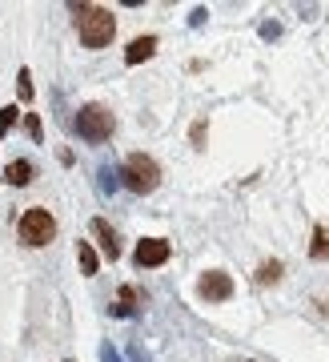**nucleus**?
I'll list each match as a JSON object with an SVG mask.
<instances>
[{
	"label": "nucleus",
	"instance_id": "f257e3e1",
	"mask_svg": "<svg viewBox=\"0 0 329 362\" xmlns=\"http://www.w3.org/2000/svg\"><path fill=\"white\" fill-rule=\"evenodd\" d=\"M73 25H76V37L85 40L89 49H104L116 33L113 13L101 8V4H73Z\"/></svg>",
	"mask_w": 329,
	"mask_h": 362
},
{
	"label": "nucleus",
	"instance_id": "f03ea898",
	"mask_svg": "<svg viewBox=\"0 0 329 362\" xmlns=\"http://www.w3.org/2000/svg\"><path fill=\"white\" fill-rule=\"evenodd\" d=\"M121 181H125V189H133V194H152L161 185V165L145 153H133L121 165Z\"/></svg>",
	"mask_w": 329,
	"mask_h": 362
},
{
	"label": "nucleus",
	"instance_id": "7ed1b4c3",
	"mask_svg": "<svg viewBox=\"0 0 329 362\" xmlns=\"http://www.w3.org/2000/svg\"><path fill=\"white\" fill-rule=\"evenodd\" d=\"M76 133L92 145L109 141V137H113V113H109L104 105H85L80 117H76Z\"/></svg>",
	"mask_w": 329,
	"mask_h": 362
},
{
	"label": "nucleus",
	"instance_id": "20e7f679",
	"mask_svg": "<svg viewBox=\"0 0 329 362\" xmlns=\"http://www.w3.org/2000/svg\"><path fill=\"white\" fill-rule=\"evenodd\" d=\"M56 238V221H52L49 209H28L20 218V242L25 246H49Z\"/></svg>",
	"mask_w": 329,
	"mask_h": 362
},
{
	"label": "nucleus",
	"instance_id": "39448f33",
	"mask_svg": "<svg viewBox=\"0 0 329 362\" xmlns=\"http://www.w3.org/2000/svg\"><path fill=\"white\" fill-rule=\"evenodd\" d=\"M197 294L209 298V302H225V298L233 294V278H229V274H221V270H209L201 282H197Z\"/></svg>",
	"mask_w": 329,
	"mask_h": 362
},
{
	"label": "nucleus",
	"instance_id": "423d86ee",
	"mask_svg": "<svg viewBox=\"0 0 329 362\" xmlns=\"http://www.w3.org/2000/svg\"><path fill=\"white\" fill-rule=\"evenodd\" d=\"M133 262L137 266H161V262H169V242L164 238H145L137 246V254H133Z\"/></svg>",
	"mask_w": 329,
	"mask_h": 362
},
{
	"label": "nucleus",
	"instance_id": "0eeeda50",
	"mask_svg": "<svg viewBox=\"0 0 329 362\" xmlns=\"http://www.w3.org/2000/svg\"><path fill=\"white\" fill-rule=\"evenodd\" d=\"M92 233H97V238H101V250L104 254H109V258H121V242H116V233H113V226H109V221L104 218H92Z\"/></svg>",
	"mask_w": 329,
	"mask_h": 362
},
{
	"label": "nucleus",
	"instance_id": "6e6552de",
	"mask_svg": "<svg viewBox=\"0 0 329 362\" xmlns=\"http://www.w3.org/2000/svg\"><path fill=\"white\" fill-rule=\"evenodd\" d=\"M152 52H157V37H137L125 49V61H128V65H140V61H149Z\"/></svg>",
	"mask_w": 329,
	"mask_h": 362
},
{
	"label": "nucleus",
	"instance_id": "1a4fd4ad",
	"mask_svg": "<svg viewBox=\"0 0 329 362\" xmlns=\"http://www.w3.org/2000/svg\"><path fill=\"white\" fill-rule=\"evenodd\" d=\"M4 181H8V185H28V181H32V161L16 157L13 165L4 169Z\"/></svg>",
	"mask_w": 329,
	"mask_h": 362
},
{
	"label": "nucleus",
	"instance_id": "9d476101",
	"mask_svg": "<svg viewBox=\"0 0 329 362\" xmlns=\"http://www.w3.org/2000/svg\"><path fill=\"white\" fill-rule=\"evenodd\" d=\"M76 262H80V274H97V250H92L89 242L76 246Z\"/></svg>",
	"mask_w": 329,
	"mask_h": 362
},
{
	"label": "nucleus",
	"instance_id": "9b49d317",
	"mask_svg": "<svg viewBox=\"0 0 329 362\" xmlns=\"http://www.w3.org/2000/svg\"><path fill=\"white\" fill-rule=\"evenodd\" d=\"M133 302H137V294H133V286H121V298H116L113 314H116V318H128V314H133Z\"/></svg>",
	"mask_w": 329,
	"mask_h": 362
},
{
	"label": "nucleus",
	"instance_id": "f8f14e48",
	"mask_svg": "<svg viewBox=\"0 0 329 362\" xmlns=\"http://www.w3.org/2000/svg\"><path fill=\"white\" fill-rule=\"evenodd\" d=\"M16 117H20V109H16V105H4V109H0V137L16 125Z\"/></svg>",
	"mask_w": 329,
	"mask_h": 362
},
{
	"label": "nucleus",
	"instance_id": "ddd939ff",
	"mask_svg": "<svg viewBox=\"0 0 329 362\" xmlns=\"http://www.w3.org/2000/svg\"><path fill=\"white\" fill-rule=\"evenodd\" d=\"M313 258H329V233L321 226L313 230Z\"/></svg>",
	"mask_w": 329,
	"mask_h": 362
},
{
	"label": "nucleus",
	"instance_id": "4468645a",
	"mask_svg": "<svg viewBox=\"0 0 329 362\" xmlns=\"http://www.w3.org/2000/svg\"><path fill=\"white\" fill-rule=\"evenodd\" d=\"M277 278H281V262H265L257 270V282H277Z\"/></svg>",
	"mask_w": 329,
	"mask_h": 362
},
{
	"label": "nucleus",
	"instance_id": "2eb2a0df",
	"mask_svg": "<svg viewBox=\"0 0 329 362\" xmlns=\"http://www.w3.org/2000/svg\"><path fill=\"white\" fill-rule=\"evenodd\" d=\"M20 97H32V73H28V69H20Z\"/></svg>",
	"mask_w": 329,
	"mask_h": 362
},
{
	"label": "nucleus",
	"instance_id": "dca6fc26",
	"mask_svg": "<svg viewBox=\"0 0 329 362\" xmlns=\"http://www.w3.org/2000/svg\"><path fill=\"white\" fill-rule=\"evenodd\" d=\"M25 125H28V133H32V137L40 141V117H37V113H28V121H25Z\"/></svg>",
	"mask_w": 329,
	"mask_h": 362
},
{
	"label": "nucleus",
	"instance_id": "f3484780",
	"mask_svg": "<svg viewBox=\"0 0 329 362\" xmlns=\"http://www.w3.org/2000/svg\"><path fill=\"white\" fill-rule=\"evenodd\" d=\"M101 358H104V362H121V354H116L113 346H101Z\"/></svg>",
	"mask_w": 329,
	"mask_h": 362
},
{
	"label": "nucleus",
	"instance_id": "a211bd4d",
	"mask_svg": "<svg viewBox=\"0 0 329 362\" xmlns=\"http://www.w3.org/2000/svg\"><path fill=\"white\" fill-rule=\"evenodd\" d=\"M133 362H149V354H145L140 346H133Z\"/></svg>",
	"mask_w": 329,
	"mask_h": 362
}]
</instances>
